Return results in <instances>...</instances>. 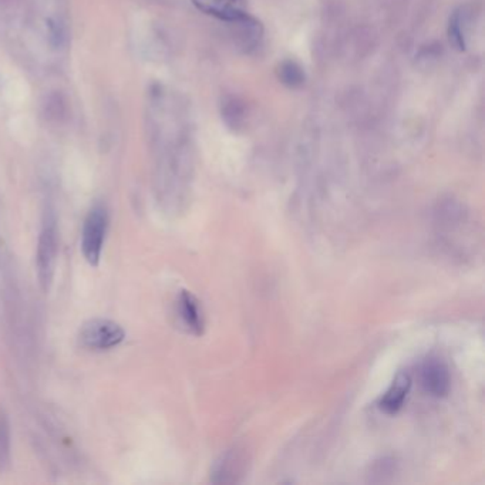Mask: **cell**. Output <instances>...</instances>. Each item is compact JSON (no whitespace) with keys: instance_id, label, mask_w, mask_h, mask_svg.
<instances>
[{"instance_id":"7a4b0ae2","label":"cell","mask_w":485,"mask_h":485,"mask_svg":"<svg viewBox=\"0 0 485 485\" xmlns=\"http://www.w3.org/2000/svg\"><path fill=\"white\" fill-rule=\"evenodd\" d=\"M107 228L108 213L105 206L94 205L84 220L81 233V250L91 266H97L100 263Z\"/></svg>"},{"instance_id":"9c48e42d","label":"cell","mask_w":485,"mask_h":485,"mask_svg":"<svg viewBox=\"0 0 485 485\" xmlns=\"http://www.w3.org/2000/svg\"><path fill=\"white\" fill-rule=\"evenodd\" d=\"M176 309L183 326L195 336H201L203 333L205 320L198 299L191 292L181 290L176 302Z\"/></svg>"},{"instance_id":"52a82bcc","label":"cell","mask_w":485,"mask_h":485,"mask_svg":"<svg viewBox=\"0 0 485 485\" xmlns=\"http://www.w3.org/2000/svg\"><path fill=\"white\" fill-rule=\"evenodd\" d=\"M191 3L199 11L225 23L235 21L249 13L246 0H191Z\"/></svg>"},{"instance_id":"4fadbf2b","label":"cell","mask_w":485,"mask_h":485,"mask_svg":"<svg viewBox=\"0 0 485 485\" xmlns=\"http://www.w3.org/2000/svg\"><path fill=\"white\" fill-rule=\"evenodd\" d=\"M10 462V430L6 415L0 411V471Z\"/></svg>"},{"instance_id":"ba28073f","label":"cell","mask_w":485,"mask_h":485,"mask_svg":"<svg viewBox=\"0 0 485 485\" xmlns=\"http://www.w3.org/2000/svg\"><path fill=\"white\" fill-rule=\"evenodd\" d=\"M411 377L405 371L397 373V375L393 378L390 387L385 390V393L378 400V408L385 414H395L398 412L404 401L411 390Z\"/></svg>"},{"instance_id":"8fae6325","label":"cell","mask_w":485,"mask_h":485,"mask_svg":"<svg viewBox=\"0 0 485 485\" xmlns=\"http://www.w3.org/2000/svg\"><path fill=\"white\" fill-rule=\"evenodd\" d=\"M220 107H222V118L226 122V125L232 129L242 128L246 119L245 102L235 95H228L223 98Z\"/></svg>"},{"instance_id":"30bf717a","label":"cell","mask_w":485,"mask_h":485,"mask_svg":"<svg viewBox=\"0 0 485 485\" xmlns=\"http://www.w3.org/2000/svg\"><path fill=\"white\" fill-rule=\"evenodd\" d=\"M467 27H468V11L467 7L461 6L455 9L448 18V40L457 51H465L467 48Z\"/></svg>"},{"instance_id":"8992f818","label":"cell","mask_w":485,"mask_h":485,"mask_svg":"<svg viewBox=\"0 0 485 485\" xmlns=\"http://www.w3.org/2000/svg\"><path fill=\"white\" fill-rule=\"evenodd\" d=\"M421 384L431 397L444 398L451 390L448 366L438 357L427 358L421 366Z\"/></svg>"},{"instance_id":"277c9868","label":"cell","mask_w":485,"mask_h":485,"mask_svg":"<svg viewBox=\"0 0 485 485\" xmlns=\"http://www.w3.org/2000/svg\"><path fill=\"white\" fill-rule=\"evenodd\" d=\"M124 337V329L108 319H91L81 326L78 333L81 346L91 350L112 348L118 346Z\"/></svg>"},{"instance_id":"3957f363","label":"cell","mask_w":485,"mask_h":485,"mask_svg":"<svg viewBox=\"0 0 485 485\" xmlns=\"http://www.w3.org/2000/svg\"><path fill=\"white\" fill-rule=\"evenodd\" d=\"M249 464L247 449L240 445H232L215 461L210 469V482L219 485L239 484L246 476Z\"/></svg>"},{"instance_id":"5b68a950","label":"cell","mask_w":485,"mask_h":485,"mask_svg":"<svg viewBox=\"0 0 485 485\" xmlns=\"http://www.w3.org/2000/svg\"><path fill=\"white\" fill-rule=\"evenodd\" d=\"M230 28V36L235 46L245 54H250L257 50L263 40V26L252 14H246L235 21L226 23Z\"/></svg>"},{"instance_id":"7c38bea8","label":"cell","mask_w":485,"mask_h":485,"mask_svg":"<svg viewBox=\"0 0 485 485\" xmlns=\"http://www.w3.org/2000/svg\"><path fill=\"white\" fill-rule=\"evenodd\" d=\"M276 74H277L279 81L289 88H300L306 80L302 65L290 58L279 63L276 68Z\"/></svg>"},{"instance_id":"6da1fadb","label":"cell","mask_w":485,"mask_h":485,"mask_svg":"<svg viewBox=\"0 0 485 485\" xmlns=\"http://www.w3.org/2000/svg\"><path fill=\"white\" fill-rule=\"evenodd\" d=\"M57 252H58L57 220L51 212H47L43 219L36 253L37 277L44 292H47L53 283V276L57 263Z\"/></svg>"}]
</instances>
